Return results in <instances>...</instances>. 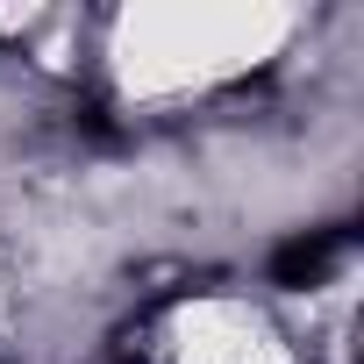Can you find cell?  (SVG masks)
<instances>
[{
    "mask_svg": "<svg viewBox=\"0 0 364 364\" xmlns=\"http://www.w3.org/2000/svg\"><path fill=\"white\" fill-rule=\"evenodd\" d=\"M343 243H350V229H343V222H336V229H314V236H293V243H279V250H272V286H286V293H307V286H321V279L336 272Z\"/></svg>",
    "mask_w": 364,
    "mask_h": 364,
    "instance_id": "6da1fadb",
    "label": "cell"
}]
</instances>
